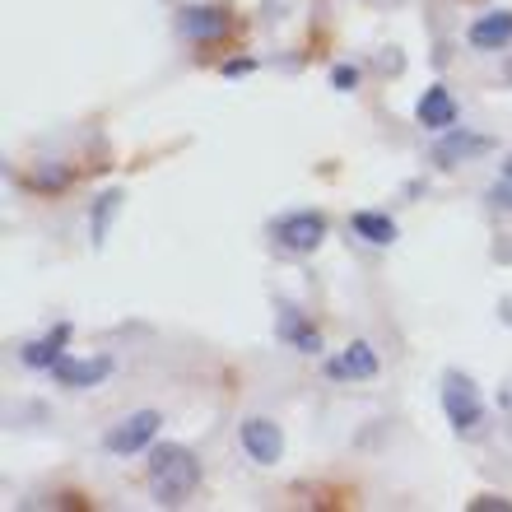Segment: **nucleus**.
Instances as JSON below:
<instances>
[{
  "instance_id": "nucleus-4",
  "label": "nucleus",
  "mask_w": 512,
  "mask_h": 512,
  "mask_svg": "<svg viewBox=\"0 0 512 512\" xmlns=\"http://www.w3.org/2000/svg\"><path fill=\"white\" fill-rule=\"evenodd\" d=\"M163 429V415L159 410H135V415L117 419L108 433H103V452L108 457H135V452H149L154 438Z\"/></svg>"
},
{
  "instance_id": "nucleus-11",
  "label": "nucleus",
  "mask_w": 512,
  "mask_h": 512,
  "mask_svg": "<svg viewBox=\"0 0 512 512\" xmlns=\"http://www.w3.org/2000/svg\"><path fill=\"white\" fill-rule=\"evenodd\" d=\"M466 42H471L475 52H503L512 42V10H489L480 19H471Z\"/></svg>"
},
{
  "instance_id": "nucleus-2",
  "label": "nucleus",
  "mask_w": 512,
  "mask_h": 512,
  "mask_svg": "<svg viewBox=\"0 0 512 512\" xmlns=\"http://www.w3.org/2000/svg\"><path fill=\"white\" fill-rule=\"evenodd\" d=\"M438 401H443V415L447 424L457 433H475L485 424V401H480V387H475L466 373L457 368H447L443 373V391H438Z\"/></svg>"
},
{
  "instance_id": "nucleus-14",
  "label": "nucleus",
  "mask_w": 512,
  "mask_h": 512,
  "mask_svg": "<svg viewBox=\"0 0 512 512\" xmlns=\"http://www.w3.org/2000/svg\"><path fill=\"white\" fill-rule=\"evenodd\" d=\"M350 233L354 238H364L368 247H391L396 243V219L387 215V210H354L350 215Z\"/></svg>"
},
{
  "instance_id": "nucleus-16",
  "label": "nucleus",
  "mask_w": 512,
  "mask_h": 512,
  "mask_svg": "<svg viewBox=\"0 0 512 512\" xmlns=\"http://www.w3.org/2000/svg\"><path fill=\"white\" fill-rule=\"evenodd\" d=\"M485 201H489V210H503V215H512V154L499 163V177L489 182Z\"/></svg>"
},
{
  "instance_id": "nucleus-1",
  "label": "nucleus",
  "mask_w": 512,
  "mask_h": 512,
  "mask_svg": "<svg viewBox=\"0 0 512 512\" xmlns=\"http://www.w3.org/2000/svg\"><path fill=\"white\" fill-rule=\"evenodd\" d=\"M201 489V461L182 443H154L149 447V499L159 508H182Z\"/></svg>"
},
{
  "instance_id": "nucleus-13",
  "label": "nucleus",
  "mask_w": 512,
  "mask_h": 512,
  "mask_svg": "<svg viewBox=\"0 0 512 512\" xmlns=\"http://www.w3.org/2000/svg\"><path fill=\"white\" fill-rule=\"evenodd\" d=\"M70 331H75L70 322H56V331H47V336H38V340H28L24 350H19V364H24V368H38V373H47V368H52L56 359L66 354Z\"/></svg>"
},
{
  "instance_id": "nucleus-15",
  "label": "nucleus",
  "mask_w": 512,
  "mask_h": 512,
  "mask_svg": "<svg viewBox=\"0 0 512 512\" xmlns=\"http://www.w3.org/2000/svg\"><path fill=\"white\" fill-rule=\"evenodd\" d=\"M126 205V191L122 187H108L98 201H89V238H94V247L108 243V229L112 219H117V210Z\"/></svg>"
},
{
  "instance_id": "nucleus-5",
  "label": "nucleus",
  "mask_w": 512,
  "mask_h": 512,
  "mask_svg": "<svg viewBox=\"0 0 512 512\" xmlns=\"http://www.w3.org/2000/svg\"><path fill=\"white\" fill-rule=\"evenodd\" d=\"M112 354H94V359H80V354H61L47 373H52V382L56 387H66V391H94V387H103V382L112 378Z\"/></svg>"
},
{
  "instance_id": "nucleus-17",
  "label": "nucleus",
  "mask_w": 512,
  "mask_h": 512,
  "mask_svg": "<svg viewBox=\"0 0 512 512\" xmlns=\"http://www.w3.org/2000/svg\"><path fill=\"white\" fill-rule=\"evenodd\" d=\"M359 80H364V75H359V66H336V70H331V89H336V94H354V89H359Z\"/></svg>"
},
{
  "instance_id": "nucleus-6",
  "label": "nucleus",
  "mask_w": 512,
  "mask_h": 512,
  "mask_svg": "<svg viewBox=\"0 0 512 512\" xmlns=\"http://www.w3.org/2000/svg\"><path fill=\"white\" fill-rule=\"evenodd\" d=\"M494 149H499V140H494V135L452 126V131L438 135V145H433V163H438V168H457V163L485 159V154H494Z\"/></svg>"
},
{
  "instance_id": "nucleus-7",
  "label": "nucleus",
  "mask_w": 512,
  "mask_h": 512,
  "mask_svg": "<svg viewBox=\"0 0 512 512\" xmlns=\"http://www.w3.org/2000/svg\"><path fill=\"white\" fill-rule=\"evenodd\" d=\"M238 443H243V452L256 466H275V461L284 457V433H280V424L266 415L243 419V424H238Z\"/></svg>"
},
{
  "instance_id": "nucleus-3",
  "label": "nucleus",
  "mask_w": 512,
  "mask_h": 512,
  "mask_svg": "<svg viewBox=\"0 0 512 512\" xmlns=\"http://www.w3.org/2000/svg\"><path fill=\"white\" fill-rule=\"evenodd\" d=\"M270 238L280 252H294V256H308L326 243V215L322 210H289L270 224Z\"/></svg>"
},
{
  "instance_id": "nucleus-9",
  "label": "nucleus",
  "mask_w": 512,
  "mask_h": 512,
  "mask_svg": "<svg viewBox=\"0 0 512 512\" xmlns=\"http://www.w3.org/2000/svg\"><path fill=\"white\" fill-rule=\"evenodd\" d=\"M378 350L368 345V340H350L345 350H340V359H326V378L336 382H373L378 378Z\"/></svg>"
},
{
  "instance_id": "nucleus-18",
  "label": "nucleus",
  "mask_w": 512,
  "mask_h": 512,
  "mask_svg": "<svg viewBox=\"0 0 512 512\" xmlns=\"http://www.w3.org/2000/svg\"><path fill=\"white\" fill-rule=\"evenodd\" d=\"M219 70H224V80H238V75H252L256 61H252V56H233V61H224Z\"/></svg>"
},
{
  "instance_id": "nucleus-12",
  "label": "nucleus",
  "mask_w": 512,
  "mask_h": 512,
  "mask_svg": "<svg viewBox=\"0 0 512 512\" xmlns=\"http://www.w3.org/2000/svg\"><path fill=\"white\" fill-rule=\"evenodd\" d=\"M275 336H280L284 345H294L298 354H322V331H317L298 308H280V317H275Z\"/></svg>"
},
{
  "instance_id": "nucleus-8",
  "label": "nucleus",
  "mask_w": 512,
  "mask_h": 512,
  "mask_svg": "<svg viewBox=\"0 0 512 512\" xmlns=\"http://www.w3.org/2000/svg\"><path fill=\"white\" fill-rule=\"evenodd\" d=\"M233 24V14L224 5H182L177 10V33L187 42H215L224 38Z\"/></svg>"
},
{
  "instance_id": "nucleus-10",
  "label": "nucleus",
  "mask_w": 512,
  "mask_h": 512,
  "mask_svg": "<svg viewBox=\"0 0 512 512\" xmlns=\"http://www.w3.org/2000/svg\"><path fill=\"white\" fill-rule=\"evenodd\" d=\"M415 117H419V126H424V131L443 135V131H452V126H457L461 108H457V98H452V89H447V84H429V89L419 94V103H415Z\"/></svg>"
}]
</instances>
